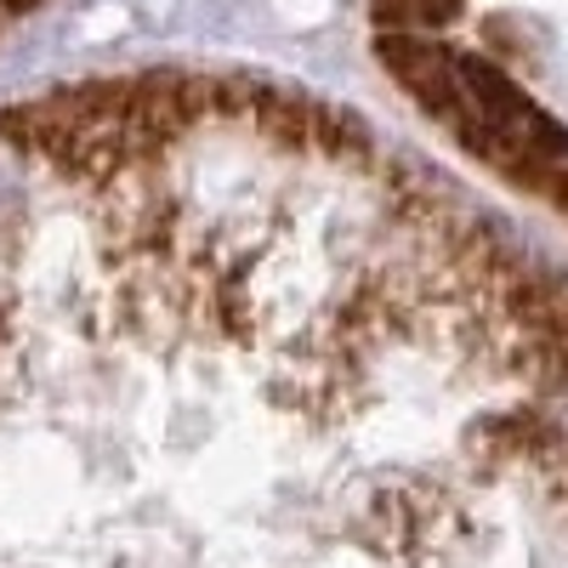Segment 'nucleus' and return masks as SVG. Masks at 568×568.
I'll use <instances>...</instances> for the list:
<instances>
[{"mask_svg": "<svg viewBox=\"0 0 568 568\" xmlns=\"http://www.w3.org/2000/svg\"><path fill=\"white\" fill-rule=\"evenodd\" d=\"M34 7H40V0H0V34H7L12 23H23Z\"/></svg>", "mask_w": 568, "mask_h": 568, "instance_id": "nucleus-2", "label": "nucleus"}, {"mask_svg": "<svg viewBox=\"0 0 568 568\" xmlns=\"http://www.w3.org/2000/svg\"><path fill=\"white\" fill-rule=\"evenodd\" d=\"M0 568H568V273L278 80L0 103Z\"/></svg>", "mask_w": 568, "mask_h": 568, "instance_id": "nucleus-1", "label": "nucleus"}]
</instances>
